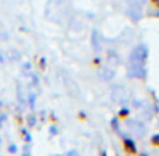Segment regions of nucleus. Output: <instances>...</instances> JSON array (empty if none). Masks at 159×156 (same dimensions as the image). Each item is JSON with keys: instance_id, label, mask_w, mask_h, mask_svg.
Segmentation results:
<instances>
[{"instance_id": "nucleus-13", "label": "nucleus", "mask_w": 159, "mask_h": 156, "mask_svg": "<svg viewBox=\"0 0 159 156\" xmlns=\"http://www.w3.org/2000/svg\"><path fill=\"white\" fill-rule=\"evenodd\" d=\"M151 140H153V144H156V145H157V144H159V134L153 136V137H151Z\"/></svg>"}, {"instance_id": "nucleus-21", "label": "nucleus", "mask_w": 159, "mask_h": 156, "mask_svg": "<svg viewBox=\"0 0 159 156\" xmlns=\"http://www.w3.org/2000/svg\"><path fill=\"white\" fill-rule=\"evenodd\" d=\"M2 105H3V103H2V100H0V106H2Z\"/></svg>"}, {"instance_id": "nucleus-14", "label": "nucleus", "mask_w": 159, "mask_h": 156, "mask_svg": "<svg viewBox=\"0 0 159 156\" xmlns=\"http://www.w3.org/2000/svg\"><path fill=\"white\" fill-rule=\"evenodd\" d=\"M28 123H30V125L33 126V125L36 123V117H34V116H31V117H30V120H28Z\"/></svg>"}, {"instance_id": "nucleus-8", "label": "nucleus", "mask_w": 159, "mask_h": 156, "mask_svg": "<svg viewBox=\"0 0 159 156\" xmlns=\"http://www.w3.org/2000/svg\"><path fill=\"white\" fill-rule=\"evenodd\" d=\"M123 140H125V145H126V148H129L131 151H134V150H136L134 140H131V139H128V137H123Z\"/></svg>"}, {"instance_id": "nucleus-2", "label": "nucleus", "mask_w": 159, "mask_h": 156, "mask_svg": "<svg viewBox=\"0 0 159 156\" xmlns=\"http://www.w3.org/2000/svg\"><path fill=\"white\" fill-rule=\"evenodd\" d=\"M147 56H148V48H147V45L140 44V45L134 47L133 52L129 53V62H140V64H143Z\"/></svg>"}, {"instance_id": "nucleus-22", "label": "nucleus", "mask_w": 159, "mask_h": 156, "mask_svg": "<svg viewBox=\"0 0 159 156\" xmlns=\"http://www.w3.org/2000/svg\"><path fill=\"white\" fill-rule=\"evenodd\" d=\"M0 142H2V137H0Z\"/></svg>"}, {"instance_id": "nucleus-19", "label": "nucleus", "mask_w": 159, "mask_h": 156, "mask_svg": "<svg viewBox=\"0 0 159 156\" xmlns=\"http://www.w3.org/2000/svg\"><path fill=\"white\" fill-rule=\"evenodd\" d=\"M24 154H30V150H28V148H25V147H24Z\"/></svg>"}, {"instance_id": "nucleus-17", "label": "nucleus", "mask_w": 159, "mask_h": 156, "mask_svg": "<svg viewBox=\"0 0 159 156\" xmlns=\"http://www.w3.org/2000/svg\"><path fill=\"white\" fill-rule=\"evenodd\" d=\"M22 67H24V69H27V70H30V69H31V64H30V62H25Z\"/></svg>"}, {"instance_id": "nucleus-6", "label": "nucleus", "mask_w": 159, "mask_h": 156, "mask_svg": "<svg viewBox=\"0 0 159 156\" xmlns=\"http://www.w3.org/2000/svg\"><path fill=\"white\" fill-rule=\"evenodd\" d=\"M129 123V128L133 130V133L137 136V137H142L143 133H145V126L143 123H140L139 120H134V122H128Z\"/></svg>"}, {"instance_id": "nucleus-9", "label": "nucleus", "mask_w": 159, "mask_h": 156, "mask_svg": "<svg viewBox=\"0 0 159 156\" xmlns=\"http://www.w3.org/2000/svg\"><path fill=\"white\" fill-rule=\"evenodd\" d=\"M111 126H112L117 133L120 131V130H119V122H117V119H112V120H111Z\"/></svg>"}, {"instance_id": "nucleus-15", "label": "nucleus", "mask_w": 159, "mask_h": 156, "mask_svg": "<svg viewBox=\"0 0 159 156\" xmlns=\"http://www.w3.org/2000/svg\"><path fill=\"white\" fill-rule=\"evenodd\" d=\"M50 133L52 134H58V128L56 126H50Z\"/></svg>"}, {"instance_id": "nucleus-4", "label": "nucleus", "mask_w": 159, "mask_h": 156, "mask_svg": "<svg viewBox=\"0 0 159 156\" xmlns=\"http://www.w3.org/2000/svg\"><path fill=\"white\" fill-rule=\"evenodd\" d=\"M111 94H112V100L116 103H122L125 100V97H126V91H125L123 86H114Z\"/></svg>"}, {"instance_id": "nucleus-10", "label": "nucleus", "mask_w": 159, "mask_h": 156, "mask_svg": "<svg viewBox=\"0 0 159 156\" xmlns=\"http://www.w3.org/2000/svg\"><path fill=\"white\" fill-rule=\"evenodd\" d=\"M34 100H36V94H30V97H28V102H30V106H31V108L34 106Z\"/></svg>"}, {"instance_id": "nucleus-12", "label": "nucleus", "mask_w": 159, "mask_h": 156, "mask_svg": "<svg viewBox=\"0 0 159 156\" xmlns=\"http://www.w3.org/2000/svg\"><path fill=\"white\" fill-rule=\"evenodd\" d=\"M8 150H10V151H11V153H16V151H17V147H16V145H14V144H11V145H10V148H8Z\"/></svg>"}, {"instance_id": "nucleus-5", "label": "nucleus", "mask_w": 159, "mask_h": 156, "mask_svg": "<svg viewBox=\"0 0 159 156\" xmlns=\"http://www.w3.org/2000/svg\"><path fill=\"white\" fill-rule=\"evenodd\" d=\"M98 76H100V80H103V81H111L112 78L116 76V70L111 69V67H105V69H102L98 72Z\"/></svg>"}, {"instance_id": "nucleus-3", "label": "nucleus", "mask_w": 159, "mask_h": 156, "mask_svg": "<svg viewBox=\"0 0 159 156\" xmlns=\"http://www.w3.org/2000/svg\"><path fill=\"white\" fill-rule=\"evenodd\" d=\"M145 75H147V70H145L143 64H140V62H129L128 76H131V78H145Z\"/></svg>"}, {"instance_id": "nucleus-1", "label": "nucleus", "mask_w": 159, "mask_h": 156, "mask_svg": "<svg viewBox=\"0 0 159 156\" xmlns=\"http://www.w3.org/2000/svg\"><path fill=\"white\" fill-rule=\"evenodd\" d=\"M143 13V0H128L126 7V16L133 22H139Z\"/></svg>"}, {"instance_id": "nucleus-7", "label": "nucleus", "mask_w": 159, "mask_h": 156, "mask_svg": "<svg viewBox=\"0 0 159 156\" xmlns=\"http://www.w3.org/2000/svg\"><path fill=\"white\" fill-rule=\"evenodd\" d=\"M92 45H94V50L95 52H100L102 50V41H100V33L97 30L92 31Z\"/></svg>"}, {"instance_id": "nucleus-20", "label": "nucleus", "mask_w": 159, "mask_h": 156, "mask_svg": "<svg viewBox=\"0 0 159 156\" xmlns=\"http://www.w3.org/2000/svg\"><path fill=\"white\" fill-rule=\"evenodd\" d=\"M5 119H7V116H5V114H2V116H0V122H3Z\"/></svg>"}, {"instance_id": "nucleus-18", "label": "nucleus", "mask_w": 159, "mask_h": 156, "mask_svg": "<svg viewBox=\"0 0 159 156\" xmlns=\"http://www.w3.org/2000/svg\"><path fill=\"white\" fill-rule=\"evenodd\" d=\"M67 154L69 156H73V154H76V150H70V151H67Z\"/></svg>"}, {"instance_id": "nucleus-11", "label": "nucleus", "mask_w": 159, "mask_h": 156, "mask_svg": "<svg viewBox=\"0 0 159 156\" xmlns=\"http://www.w3.org/2000/svg\"><path fill=\"white\" fill-rule=\"evenodd\" d=\"M24 139H25L27 142H30V140H31V136H30V133H28L27 130H24Z\"/></svg>"}, {"instance_id": "nucleus-16", "label": "nucleus", "mask_w": 159, "mask_h": 156, "mask_svg": "<svg viewBox=\"0 0 159 156\" xmlns=\"http://www.w3.org/2000/svg\"><path fill=\"white\" fill-rule=\"evenodd\" d=\"M128 114V108H123V109H120V116H126Z\"/></svg>"}]
</instances>
